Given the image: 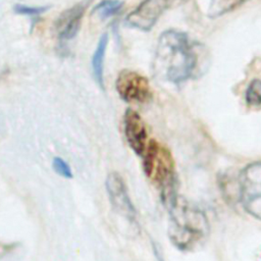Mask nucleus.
Here are the masks:
<instances>
[{
  "label": "nucleus",
  "instance_id": "obj_4",
  "mask_svg": "<svg viewBox=\"0 0 261 261\" xmlns=\"http://www.w3.org/2000/svg\"><path fill=\"white\" fill-rule=\"evenodd\" d=\"M238 180L239 201L250 215L261 220V162L248 164Z\"/></svg>",
  "mask_w": 261,
  "mask_h": 261
},
{
  "label": "nucleus",
  "instance_id": "obj_16",
  "mask_svg": "<svg viewBox=\"0 0 261 261\" xmlns=\"http://www.w3.org/2000/svg\"><path fill=\"white\" fill-rule=\"evenodd\" d=\"M6 250H7V247H6V246L0 245V254H5Z\"/></svg>",
  "mask_w": 261,
  "mask_h": 261
},
{
  "label": "nucleus",
  "instance_id": "obj_1",
  "mask_svg": "<svg viewBox=\"0 0 261 261\" xmlns=\"http://www.w3.org/2000/svg\"><path fill=\"white\" fill-rule=\"evenodd\" d=\"M198 63L195 45L187 34L167 30L160 35L153 63L156 75L172 84H181L199 73Z\"/></svg>",
  "mask_w": 261,
  "mask_h": 261
},
{
  "label": "nucleus",
  "instance_id": "obj_12",
  "mask_svg": "<svg viewBox=\"0 0 261 261\" xmlns=\"http://www.w3.org/2000/svg\"><path fill=\"white\" fill-rule=\"evenodd\" d=\"M123 7V2L120 0H103L99 2L92 10V14L104 19L118 13Z\"/></svg>",
  "mask_w": 261,
  "mask_h": 261
},
{
  "label": "nucleus",
  "instance_id": "obj_8",
  "mask_svg": "<svg viewBox=\"0 0 261 261\" xmlns=\"http://www.w3.org/2000/svg\"><path fill=\"white\" fill-rule=\"evenodd\" d=\"M91 3V0H84L71 8L63 11L54 23V30L61 42L71 40L77 34L81 19Z\"/></svg>",
  "mask_w": 261,
  "mask_h": 261
},
{
  "label": "nucleus",
  "instance_id": "obj_13",
  "mask_svg": "<svg viewBox=\"0 0 261 261\" xmlns=\"http://www.w3.org/2000/svg\"><path fill=\"white\" fill-rule=\"evenodd\" d=\"M245 98L249 105H252V106L261 105V81L260 80H253L249 84L246 90Z\"/></svg>",
  "mask_w": 261,
  "mask_h": 261
},
{
  "label": "nucleus",
  "instance_id": "obj_6",
  "mask_svg": "<svg viewBox=\"0 0 261 261\" xmlns=\"http://www.w3.org/2000/svg\"><path fill=\"white\" fill-rule=\"evenodd\" d=\"M175 0H144L125 18V24L141 31H150L162 13Z\"/></svg>",
  "mask_w": 261,
  "mask_h": 261
},
{
  "label": "nucleus",
  "instance_id": "obj_10",
  "mask_svg": "<svg viewBox=\"0 0 261 261\" xmlns=\"http://www.w3.org/2000/svg\"><path fill=\"white\" fill-rule=\"evenodd\" d=\"M107 43H108V36H107V34H104L99 39L96 50L92 57L93 75L101 88H104V86H103V63H104V56H105V52H106Z\"/></svg>",
  "mask_w": 261,
  "mask_h": 261
},
{
  "label": "nucleus",
  "instance_id": "obj_14",
  "mask_svg": "<svg viewBox=\"0 0 261 261\" xmlns=\"http://www.w3.org/2000/svg\"><path fill=\"white\" fill-rule=\"evenodd\" d=\"M49 6H38V7H32L23 4H16L14 5L13 9L16 13L18 14H23V15H39L43 12H45Z\"/></svg>",
  "mask_w": 261,
  "mask_h": 261
},
{
  "label": "nucleus",
  "instance_id": "obj_2",
  "mask_svg": "<svg viewBox=\"0 0 261 261\" xmlns=\"http://www.w3.org/2000/svg\"><path fill=\"white\" fill-rule=\"evenodd\" d=\"M168 211V236L177 249L191 250L208 236L209 223L199 208L178 197Z\"/></svg>",
  "mask_w": 261,
  "mask_h": 261
},
{
  "label": "nucleus",
  "instance_id": "obj_3",
  "mask_svg": "<svg viewBox=\"0 0 261 261\" xmlns=\"http://www.w3.org/2000/svg\"><path fill=\"white\" fill-rule=\"evenodd\" d=\"M143 168L146 175L161 190L162 202L168 205L176 198L175 174L170 152L162 145L152 140L143 154Z\"/></svg>",
  "mask_w": 261,
  "mask_h": 261
},
{
  "label": "nucleus",
  "instance_id": "obj_7",
  "mask_svg": "<svg viewBox=\"0 0 261 261\" xmlns=\"http://www.w3.org/2000/svg\"><path fill=\"white\" fill-rule=\"evenodd\" d=\"M106 191L113 208L125 218L135 220L136 209L128 197L122 177L117 172H110L106 178Z\"/></svg>",
  "mask_w": 261,
  "mask_h": 261
},
{
  "label": "nucleus",
  "instance_id": "obj_15",
  "mask_svg": "<svg viewBox=\"0 0 261 261\" xmlns=\"http://www.w3.org/2000/svg\"><path fill=\"white\" fill-rule=\"evenodd\" d=\"M54 170L56 171V173H58L59 175L65 177V178H71L72 177V172L71 169L69 167V165L61 158L59 157H55L53 159V164H52Z\"/></svg>",
  "mask_w": 261,
  "mask_h": 261
},
{
  "label": "nucleus",
  "instance_id": "obj_5",
  "mask_svg": "<svg viewBox=\"0 0 261 261\" xmlns=\"http://www.w3.org/2000/svg\"><path fill=\"white\" fill-rule=\"evenodd\" d=\"M115 89L120 98L127 103H144L151 96L148 80L129 69L119 72L115 81Z\"/></svg>",
  "mask_w": 261,
  "mask_h": 261
},
{
  "label": "nucleus",
  "instance_id": "obj_11",
  "mask_svg": "<svg viewBox=\"0 0 261 261\" xmlns=\"http://www.w3.org/2000/svg\"><path fill=\"white\" fill-rule=\"evenodd\" d=\"M245 0H210L208 7V16L215 18L227 12L232 11Z\"/></svg>",
  "mask_w": 261,
  "mask_h": 261
},
{
  "label": "nucleus",
  "instance_id": "obj_9",
  "mask_svg": "<svg viewBox=\"0 0 261 261\" xmlns=\"http://www.w3.org/2000/svg\"><path fill=\"white\" fill-rule=\"evenodd\" d=\"M124 135L132 150L143 156L147 148V132L142 117L133 109H127L123 116Z\"/></svg>",
  "mask_w": 261,
  "mask_h": 261
}]
</instances>
